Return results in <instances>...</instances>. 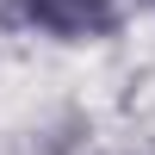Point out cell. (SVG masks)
Instances as JSON below:
<instances>
[{
    "label": "cell",
    "instance_id": "obj_2",
    "mask_svg": "<svg viewBox=\"0 0 155 155\" xmlns=\"http://www.w3.org/2000/svg\"><path fill=\"white\" fill-rule=\"evenodd\" d=\"M137 6H155V0H137Z\"/></svg>",
    "mask_w": 155,
    "mask_h": 155
},
{
    "label": "cell",
    "instance_id": "obj_1",
    "mask_svg": "<svg viewBox=\"0 0 155 155\" xmlns=\"http://www.w3.org/2000/svg\"><path fill=\"white\" fill-rule=\"evenodd\" d=\"M25 25L50 37H112L118 31V0H12Z\"/></svg>",
    "mask_w": 155,
    "mask_h": 155
}]
</instances>
